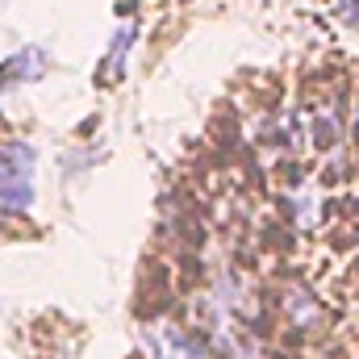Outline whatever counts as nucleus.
Returning <instances> with one entry per match:
<instances>
[{
  "mask_svg": "<svg viewBox=\"0 0 359 359\" xmlns=\"http://www.w3.org/2000/svg\"><path fill=\"white\" fill-rule=\"evenodd\" d=\"M29 176H34V155H29V147H25V142L4 147V151H0V213H17V209L29 205V196H34Z\"/></svg>",
  "mask_w": 359,
  "mask_h": 359,
  "instance_id": "f257e3e1",
  "label": "nucleus"
},
{
  "mask_svg": "<svg viewBox=\"0 0 359 359\" xmlns=\"http://www.w3.org/2000/svg\"><path fill=\"white\" fill-rule=\"evenodd\" d=\"M155 355L159 359H205V351L201 347H192L188 339H180L176 330H168V334H155Z\"/></svg>",
  "mask_w": 359,
  "mask_h": 359,
  "instance_id": "f03ea898",
  "label": "nucleus"
}]
</instances>
